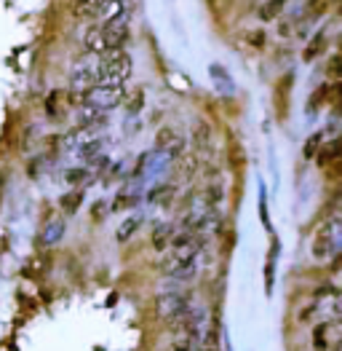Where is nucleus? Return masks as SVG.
Here are the masks:
<instances>
[{
  "label": "nucleus",
  "instance_id": "1",
  "mask_svg": "<svg viewBox=\"0 0 342 351\" xmlns=\"http://www.w3.org/2000/svg\"><path fill=\"white\" fill-rule=\"evenodd\" d=\"M200 255V241L193 234H179L171 239L169 261L163 265L166 276L174 279H190L196 274V261Z\"/></svg>",
  "mask_w": 342,
  "mask_h": 351
},
{
  "label": "nucleus",
  "instance_id": "2",
  "mask_svg": "<svg viewBox=\"0 0 342 351\" xmlns=\"http://www.w3.org/2000/svg\"><path fill=\"white\" fill-rule=\"evenodd\" d=\"M134 62L126 54V49L120 51H105L102 57H96V84L99 86H118L123 88V84L131 75Z\"/></svg>",
  "mask_w": 342,
  "mask_h": 351
},
{
  "label": "nucleus",
  "instance_id": "3",
  "mask_svg": "<svg viewBox=\"0 0 342 351\" xmlns=\"http://www.w3.org/2000/svg\"><path fill=\"white\" fill-rule=\"evenodd\" d=\"M337 252H340V220L332 217V220H326V223L318 228V234H315L313 258L315 261H329V258H334Z\"/></svg>",
  "mask_w": 342,
  "mask_h": 351
},
{
  "label": "nucleus",
  "instance_id": "4",
  "mask_svg": "<svg viewBox=\"0 0 342 351\" xmlns=\"http://www.w3.org/2000/svg\"><path fill=\"white\" fill-rule=\"evenodd\" d=\"M131 11H123L120 16H115L110 22H102V35H105V51H120L129 38H131Z\"/></svg>",
  "mask_w": 342,
  "mask_h": 351
},
{
  "label": "nucleus",
  "instance_id": "5",
  "mask_svg": "<svg viewBox=\"0 0 342 351\" xmlns=\"http://www.w3.org/2000/svg\"><path fill=\"white\" fill-rule=\"evenodd\" d=\"M123 97H126V91L118 86H91L83 91V102L86 108H91V110H96V113H105V110H113L118 108L120 102H123Z\"/></svg>",
  "mask_w": 342,
  "mask_h": 351
},
{
  "label": "nucleus",
  "instance_id": "6",
  "mask_svg": "<svg viewBox=\"0 0 342 351\" xmlns=\"http://www.w3.org/2000/svg\"><path fill=\"white\" fill-rule=\"evenodd\" d=\"M155 308H158V317H161L163 322H176V319L185 317L193 306H190V298L185 293H163V295H158Z\"/></svg>",
  "mask_w": 342,
  "mask_h": 351
},
{
  "label": "nucleus",
  "instance_id": "7",
  "mask_svg": "<svg viewBox=\"0 0 342 351\" xmlns=\"http://www.w3.org/2000/svg\"><path fill=\"white\" fill-rule=\"evenodd\" d=\"M70 86L83 94L86 88L96 86V59H83L70 73Z\"/></svg>",
  "mask_w": 342,
  "mask_h": 351
},
{
  "label": "nucleus",
  "instance_id": "8",
  "mask_svg": "<svg viewBox=\"0 0 342 351\" xmlns=\"http://www.w3.org/2000/svg\"><path fill=\"white\" fill-rule=\"evenodd\" d=\"M155 145H158V150H161V153H166L169 158H176V156L182 153L185 143H182V137H179L174 129H161V132H158Z\"/></svg>",
  "mask_w": 342,
  "mask_h": 351
},
{
  "label": "nucleus",
  "instance_id": "9",
  "mask_svg": "<svg viewBox=\"0 0 342 351\" xmlns=\"http://www.w3.org/2000/svg\"><path fill=\"white\" fill-rule=\"evenodd\" d=\"M113 0H75L73 3V16L75 19H99L102 8Z\"/></svg>",
  "mask_w": 342,
  "mask_h": 351
},
{
  "label": "nucleus",
  "instance_id": "10",
  "mask_svg": "<svg viewBox=\"0 0 342 351\" xmlns=\"http://www.w3.org/2000/svg\"><path fill=\"white\" fill-rule=\"evenodd\" d=\"M83 49H86V54H91V57H102V54H105V35H102V27H99V25L86 29Z\"/></svg>",
  "mask_w": 342,
  "mask_h": 351
},
{
  "label": "nucleus",
  "instance_id": "11",
  "mask_svg": "<svg viewBox=\"0 0 342 351\" xmlns=\"http://www.w3.org/2000/svg\"><path fill=\"white\" fill-rule=\"evenodd\" d=\"M171 239H174V228H171V226H166V223L155 226V231H153V247H155L158 252L169 250Z\"/></svg>",
  "mask_w": 342,
  "mask_h": 351
},
{
  "label": "nucleus",
  "instance_id": "12",
  "mask_svg": "<svg viewBox=\"0 0 342 351\" xmlns=\"http://www.w3.org/2000/svg\"><path fill=\"white\" fill-rule=\"evenodd\" d=\"M142 226V217L140 215H131L129 220H123L120 223V228H118V241H126V239H131V236L137 234V228Z\"/></svg>",
  "mask_w": 342,
  "mask_h": 351
},
{
  "label": "nucleus",
  "instance_id": "13",
  "mask_svg": "<svg viewBox=\"0 0 342 351\" xmlns=\"http://www.w3.org/2000/svg\"><path fill=\"white\" fill-rule=\"evenodd\" d=\"M334 324H337V322H324L321 327H315V332H313L315 351H326V349H329V330H332Z\"/></svg>",
  "mask_w": 342,
  "mask_h": 351
},
{
  "label": "nucleus",
  "instance_id": "14",
  "mask_svg": "<svg viewBox=\"0 0 342 351\" xmlns=\"http://www.w3.org/2000/svg\"><path fill=\"white\" fill-rule=\"evenodd\" d=\"M289 0H267L265 5H262V11H259V16L265 19V22H270V19H276L281 11H284V5Z\"/></svg>",
  "mask_w": 342,
  "mask_h": 351
},
{
  "label": "nucleus",
  "instance_id": "15",
  "mask_svg": "<svg viewBox=\"0 0 342 351\" xmlns=\"http://www.w3.org/2000/svg\"><path fill=\"white\" fill-rule=\"evenodd\" d=\"M62 234H64V223L62 220H51L49 228H46V234H43V241L46 244H54V241L62 239Z\"/></svg>",
  "mask_w": 342,
  "mask_h": 351
},
{
  "label": "nucleus",
  "instance_id": "16",
  "mask_svg": "<svg viewBox=\"0 0 342 351\" xmlns=\"http://www.w3.org/2000/svg\"><path fill=\"white\" fill-rule=\"evenodd\" d=\"M83 202V193L81 191H75V193H70V196H62V209L64 212H75L78 206Z\"/></svg>",
  "mask_w": 342,
  "mask_h": 351
},
{
  "label": "nucleus",
  "instance_id": "17",
  "mask_svg": "<svg viewBox=\"0 0 342 351\" xmlns=\"http://www.w3.org/2000/svg\"><path fill=\"white\" fill-rule=\"evenodd\" d=\"M318 49H324V35H315L313 40H311V46L305 49V62H313L318 57Z\"/></svg>",
  "mask_w": 342,
  "mask_h": 351
},
{
  "label": "nucleus",
  "instance_id": "18",
  "mask_svg": "<svg viewBox=\"0 0 342 351\" xmlns=\"http://www.w3.org/2000/svg\"><path fill=\"white\" fill-rule=\"evenodd\" d=\"M96 150H99V140H94V143H88V147H83V150H81V156H83V158H88V156H94Z\"/></svg>",
  "mask_w": 342,
  "mask_h": 351
},
{
  "label": "nucleus",
  "instance_id": "19",
  "mask_svg": "<svg viewBox=\"0 0 342 351\" xmlns=\"http://www.w3.org/2000/svg\"><path fill=\"white\" fill-rule=\"evenodd\" d=\"M313 3H315V0H311V5H313Z\"/></svg>",
  "mask_w": 342,
  "mask_h": 351
},
{
  "label": "nucleus",
  "instance_id": "20",
  "mask_svg": "<svg viewBox=\"0 0 342 351\" xmlns=\"http://www.w3.org/2000/svg\"><path fill=\"white\" fill-rule=\"evenodd\" d=\"M334 351H340V349H334Z\"/></svg>",
  "mask_w": 342,
  "mask_h": 351
}]
</instances>
